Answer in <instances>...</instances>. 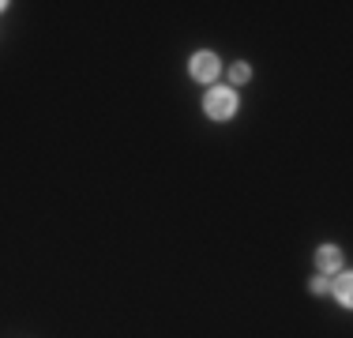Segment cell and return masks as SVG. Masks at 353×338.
Instances as JSON below:
<instances>
[{"label":"cell","mask_w":353,"mask_h":338,"mask_svg":"<svg viewBox=\"0 0 353 338\" xmlns=\"http://www.w3.org/2000/svg\"><path fill=\"white\" fill-rule=\"evenodd\" d=\"M339 301L350 308V275H342V278H339Z\"/></svg>","instance_id":"5"},{"label":"cell","mask_w":353,"mask_h":338,"mask_svg":"<svg viewBox=\"0 0 353 338\" xmlns=\"http://www.w3.org/2000/svg\"><path fill=\"white\" fill-rule=\"evenodd\" d=\"M203 113L211 117V121H230L233 113H237V98H233L230 87H218L211 95L203 98Z\"/></svg>","instance_id":"1"},{"label":"cell","mask_w":353,"mask_h":338,"mask_svg":"<svg viewBox=\"0 0 353 338\" xmlns=\"http://www.w3.org/2000/svg\"><path fill=\"white\" fill-rule=\"evenodd\" d=\"M230 75H233V83H248L252 68H248V64H233V68H230Z\"/></svg>","instance_id":"4"},{"label":"cell","mask_w":353,"mask_h":338,"mask_svg":"<svg viewBox=\"0 0 353 338\" xmlns=\"http://www.w3.org/2000/svg\"><path fill=\"white\" fill-rule=\"evenodd\" d=\"M4 8H8V4H4V0H0V12H4Z\"/></svg>","instance_id":"7"},{"label":"cell","mask_w":353,"mask_h":338,"mask_svg":"<svg viewBox=\"0 0 353 338\" xmlns=\"http://www.w3.org/2000/svg\"><path fill=\"white\" fill-rule=\"evenodd\" d=\"M316 267L323 270V275H334V270L342 267V252L334 248V244H323V248L316 252Z\"/></svg>","instance_id":"3"},{"label":"cell","mask_w":353,"mask_h":338,"mask_svg":"<svg viewBox=\"0 0 353 338\" xmlns=\"http://www.w3.org/2000/svg\"><path fill=\"white\" fill-rule=\"evenodd\" d=\"M192 75H196L199 83H211L218 75V57L214 53H196L192 57Z\"/></svg>","instance_id":"2"},{"label":"cell","mask_w":353,"mask_h":338,"mask_svg":"<svg viewBox=\"0 0 353 338\" xmlns=\"http://www.w3.org/2000/svg\"><path fill=\"white\" fill-rule=\"evenodd\" d=\"M312 293H327V278H316V282H312Z\"/></svg>","instance_id":"6"}]
</instances>
